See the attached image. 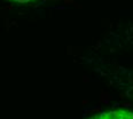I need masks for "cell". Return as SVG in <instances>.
I'll list each match as a JSON object with an SVG mask.
<instances>
[{
	"label": "cell",
	"mask_w": 133,
	"mask_h": 119,
	"mask_svg": "<svg viewBox=\"0 0 133 119\" xmlns=\"http://www.w3.org/2000/svg\"><path fill=\"white\" fill-rule=\"evenodd\" d=\"M87 119H133V111L126 109L110 110V111L102 112Z\"/></svg>",
	"instance_id": "6da1fadb"
},
{
	"label": "cell",
	"mask_w": 133,
	"mask_h": 119,
	"mask_svg": "<svg viewBox=\"0 0 133 119\" xmlns=\"http://www.w3.org/2000/svg\"><path fill=\"white\" fill-rule=\"evenodd\" d=\"M9 1H14V2H18V4H26V2H31V1H36V0H9Z\"/></svg>",
	"instance_id": "7a4b0ae2"
}]
</instances>
